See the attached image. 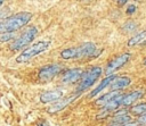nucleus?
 I'll list each match as a JSON object with an SVG mask.
<instances>
[{
	"label": "nucleus",
	"mask_w": 146,
	"mask_h": 126,
	"mask_svg": "<svg viewBox=\"0 0 146 126\" xmlns=\"http://www.w3.org/2000/svg\"><path fill=\"white\" fill-rule=\"evenodd\" d=\"M32 18V14L29 11H21L15 15L5 17L0 19V33L16 32L17 30L24 27Z\"/></svg>",
	"instance_id": "nucleus-1"
},
{
	"label": "nucleus",
	"mask_w": 146,
	"mask_h": 126,
	"mask_svg": "<svg viewBox=\"0 0 146 126\" xmlns=\"http://www.w3.org/2000/svg\"><path fill=\"white\" fill-rule=\"evenodd\" d=\"M97 51L96 44L92 42H87L81 44L80 47H73V48H67L62 50L60 57L65 60L70 59H79V58H84L95 54Z\"/></svg>",
	"instance_id": "nucleus-2"
},
{
	"label": "nucleus",
	"mask_w": 146,
	"mask_h": 126,
	"mask_svg": "<svg viewBox=\"0 0 146 126\" xmlns=\"http://www.w3.org/2000/svg\"><path fill=\"white\" fill-rule=\"evenodd\" d=\"M50 41L49 40H41L36 43H33L32 45L27 47L25 50H23L17 57H16V62L18 64H23L29 60H31L32 58L36 57L38 54L44 52L49 47H50Z\"/></svg>",
	"instance_id": "nucleus-3"
},
{
	"label": "nucleus",
	"mask_w": 146,
	"mask_h": 126,
	"mask_svg": "<svg viewBox=\"0 0 146 126\" xmlns=\"http://www.w3.org/2000/svg\"><path fill=\"white\" fill-rule=\"evenodd\" d=\"M38 34V28L35 26H30V27H26L22 34L19 36H17L14 42L10 44V49L14 50V51H17V50H21L23 49L24 47L29 45L36 36Z\"/></svg>",
	"instance_id": "nucleus-4"
},
{
	"label": "nucleus",
	"mask_w": 146,
	"mask_h": 126,
	"mask_svg": "<svg viewBox=\"0 0 146 126\" xmlns=\"http://www.w3.org/2000/svg\"><path fill=\"white\" fill-rule=\"evenodd\" d=\"M100 74H102V68L100 67H92V68H90L87 73L83 74V76L81 78V82H80V85L78 87V91L82 92V91L89 89L91 85L95 84V82L98 79Z\"/></svg>",
	"instance_id": "nucleus-5"
},
{
	"label": "nucleus",
	"mask_w": 146,
	"mask_h": 126,
	"mask_svg": "<svg viewBox=\"0 0 146 126\" xmlns=\"http://www.w3.org/2000/svg\"><path fill=\"white\" fill-rule=\"evenodd\" d=\"M63 67L60 65L57 64H52V65H47L43 66L40 70H39V78L43 82H48L51 81L55 76H57L60 72H62Z\"/></svg>",
	"instance_id": "nucleus-6"
},
{
	"label": "nucleus",
	"mask_w": 146,
	"mask_h": 126,
	"mask_svg": "<svg viewBox=\"0 0 146 126\" xmlns=\"http://www.w3.org/2000/svg\"><path fill=\"white\" fill-rule=\"evenodd\" d=\"M130 57H131V54H130L129 52H125V53H122V54L117 56L116 58H114V59L108 64V66H107V68H106V74L111 75V74L114 73L116 69H119L120 67H122L123 65H125V64L128 62V60L130 59Z\"/></svg>",
	"instance_id": "nucleus-7"
},
{
	"label": "nucleus",
	"mask_w": 146,
	"mask_h": 126,
	"mask_svg": "<svg viewBox=\"0 0 146 126\" xmlns=\"http://www.w3.org/2000/svg\"><path fill=\"white\" fill-rule=\"evenodd\" d=\"M83 76V72L82 69L80 68H72V69H68L67 72H65L62 76V81L65 83V84H72V83H75L78 81H80Z\"/></svg>",
	"instance_id": "nucleus-8"
},
{
	"label": "nucleus",
	"mask_w": 146,
	"mask_h": 126,
	"mask_svg": "<svg viewBox=\"0 0 146 126\" xmlns=\"http://www.w3.org/2000/svg\"><path fill=\"white\" fill-rule=\"evenodd\" d=\"M64 95V91L62 90H52V91H46L41 93L40 95V101L43 103H49V102H55L59 99H62Z\"/></svg>",
	"instance_id": "nucleus-9"
},
{
	"label": "nucleus",
	"mask_w": 146,
	"mask_h": 126,
	"mask_svg": "<svg viewBox=\"0 0 146 126\" xmlns=\"http://www.w3.org/2000/svg\"><path fill=\"white\" fill-rule=\"evenodd\" d=\"M76 98V95H73V96H70V98H65V99H59V101L57 100V102H55L54 104H51L49 108H48V112L49 114H55V112H58L60 110H63L66 106H68L74 99Z\"/></svg>",
	"instance_id": "nucleus-10"
},
{
	"label": "nucleus",
	"mask_w": 146,
	"mask_h": 126,
	"mask_svg": "<svg viewBox=\"0 0 146 126\" xmlns=\"http://www.w3.org/2000/svg\"><path fill=\"white\" fill-rule=\"evenodd\" d=\"M130 83H131V79H130L129 77H127V76H120V77H115V78L111 82L110 86H111L112 90L117 91V90L125 89L127 86L130 85Z\"/></svg>",
	"instance_id": "nucleus-11"
},
{
	"label": "nucleus",
	"mask_w": 146,
	"mask_h": 126,
	"mask_svg": "<svg viewBox=\"0 0 146 126\" xmlns=\"http://www.w3.org/2000/svg\"><path fill=\"white\" fill-rule=\"evenodd\" d=\"M144 91L143 90H138V91H133L132 93H129L127 95H123L122 98V104L123 106H130L133 102H136L138 99H140L144 95Z\"/></svg>",
	"instance_id": "nucleus-12"
},
{
	"label": "nucleus",
	"mask_w": 146,
	"mask_h": 126,
	"mask_svg": "<svg viewBox=\"0 0 146 126\" xmlns=\"http://www.w3.org/2000/svg\"><path fill=\"white\" fill-rule=\"evenodd\" d=\"M122 98H123V95L120 94V95H117L115 99H113V100H111L110 102H107L106 104H104V106H103V111H104V112H110V111L116 110L117 107H119L120 104H122Z\"/></svg>",
	"instance_id": "nucleus-13"
},
{
	"label": "nucleus",
	"mask_w": 146,
	"mask_h": 126,
	"mask_svg": "<svg viewBox=\"0 0 146 126\" xmlns=\"http://www.w3.org/2000/svg\"><path fill=\"white\" fill-rule=\"evenodd\" d=\"M115 78V76L114 75H110V76H107L105 79H103L100 83H99V85L94 90V91H91V93H90V96L92 98V96H96L98 93H100L105 87H107L110 84H111V82L113 81Z\"/></svg>",
	"instance_id": "nucleus-14"
},
{
	"label": "nucleus",
	"mask_w": 146,
	"mask_h": 126,
	"mask_svg": "<svg viewBox=\"0 0 146 126\" xmlns=\"http://www.w3.org/2000/svg\"><path fill=\"white\" fill-rule=\"evenodd\" d=\"M117 95H120V93H119L117 91H112V92L106 93V94H104L103 96H100V98L96 101V103L99 104V106H104V104H106L107 102H110L111 100L115 99Z\"/></svg>",
	"instance_id": "nucleus-15"
},
{
	"label": "nucleus",
	"mask_w": 146,
	"mask_h": 126,
	"mask_svg": "<svg viewBox=\"0 0 146 126\" xmlns=\"http://www.w3.org/2000/svg\"><path fill=\"white\" fill-rule=\"evenodd\" d=\"M146 39V31H143V32H139L137 33L136 35H133L129 41H128V45L129 47H133L138 43H141L144 40Z\"/></svg>",
	"instance_id": "nucleus-16"
},
{
	"label": "nucleus",
	"mask_w": 146,
	"mask_h": 126,
	"mask_svg": "<svg viewBox=\"0 0 146 126\" xmlns=\"http://www.w3.org/2000/svg\"><path fill=\"white\" fill-rule=\"evenodd\" d=\"M129 120H130V116H128L127 114H124V115H116V116H114V118H113V123H114V124H119V125L125 124V123H128Z\"/></svg>",
	"instance_id": "nucleus-17"
},
{
	"label": "nucleus",
	"mask_w": 146,
	"mask_h": 126,
	"mask_svg": "<svg viewBox=\"0 0 146 126\" xmlns=\"http://www.w3.org/2000/svg\"><path fill=\"white\" fill-rule=\"evenodd\" d=\"M131 112L133 115H144L146 112V103H140L136 104L131 108Z\"/></svg>",
	"instance_id": "nucleus-18"
},
{
	"label": "nucleus",
	"mask_w": 146,
	"mask_h": 126,
	"mask_svg": "<svg viewBox=\"0 0 146 126\" xmlns=\"http://www.w3.org/2000/svg\"><path fill=\"white\" fill-rule=\"evenodd\" d=\"M15 39V32H6V33H1L0 35V42H7Z\"/></svg>",
	"instance_id": "nucleus-19"
},
{
	"label": "nucleus",
	"mask_w": 146,
	"mask_h": 126,
	"mask_svg": "<svg viewBox=\"0 0 146 126\" xmlns=\"http://www.w3.org/2000/svg\"><path fill=\"white\" fill-rule=\"evenodd\" d=\"M136 28V24L135 23H132V22H128L127 24H124L123 25V31L124 32H131V31H133Z\"/></svg>",
	"instance_id": "nucleus-20"
},
{
	"label": "nucleus",
	"mask_w": 146,
	"mask_h": 126,
	"mask_svg": "<svg viewBox=\"0 0 146 126\" xmlns=\"http://www.w3.org/2000/svg\"><path fill=\"white\" fill-rule=\"evenodd\" d=\"M135 9H136V7H135L133 5L129 6V7H128V9H127V14H128V15H130V14L135 12Z\"/></svg>",
	"instance_id": "nucleus-21"
},
{
	"label": "nucleus",
	"mask_w": 146,
	"mask_h": 126,
	"mask_svg": "<svg viewBox=\"0 0 146 126\" xmlns=\"http://www.w3.org/2000/svg\"><path fill=\"white\" fill-rule=\"evenodd\" d=\"M115 1H116V3L119 6H123V5H125L128 2V0H115Z\"/></svg>",
	"instance_id": "nucleus-22"
},
{
	"label": "nucleus",
	"mask_w": 146,
	"mask_h": 126,
	"mask_svg": "<svg viewBox=\"0 0 146 126\" xmlns=\"http://www.w3.org/2000/svg\"><path fill=\"white\" fill-rule=\"evenodd\" d=\"M139 121H140V123H146V114H145V115H141Z\"/></svg>",
	"instance_id": "nucleus-23"
},
{
	"label": "nucleus",
	"mask_w": 146,
	"mask_h": 126,
	"mask_svg": "<svg viewBox=\"0 0 146 126\" xmlns=\"http://www.w3.org/2000/svg\"><path fill=\"white\" fill-rule=\"evenodd\" d=\"M122 126H137V123H125Z\"/></svg>",
	"instance_id": "nucleus-24"
},
{
	"label": "nucleus",
	"mask_w": 146,
	"mask_h": 126,
	"mask_svg": "<svg viewBox=\"0 0 146 126\" xmlns=\"http://www.w3.org/2000/svg\"><path fill=\"white\" fill-rule=\"evenodd\" d=\"M141 45H146V39H145V40L141 42Z\"/></svg>",
	"instance_id": "nucleus-25"
},
{
	"label": "nucleus",
	"mask_w": 146,
	"mask_h": 126,
	"mask_svg": "<svg viewBox=\"0 0 146 126\" xmlns=\"http://www.w3.org/2000/svg\"><path fill=\"white\" fill-rule=\"evenodd\" d=\"M3 2H5V0H0V6H1V5L3 3Z\"/></svg>",
	"instance_id": "nucleus-26"
},
{
	"label": "nucleus",
	"mask_w": 146,
	"mask_h": 126,
	"mask_svg": "<svg viewBox=\"0 0 146 126\" xmlns=\"http://www.w3.org/2000/svg\"><path fill=\"white\" fill-rule=\"evenodd\" d=\"M111 126H120L119 124H114V125H111Z\"/></svg>",
	"instance_id": "nucleus-27"
},
{
	"label": "nucleus",
	"mask_w": 146,
	"mask_h": 126,
	"mask_svg": "<svg viewBox=\"0 0 146 126\" xmlns=\"http://www.w3.org/2000/svg\"><path fill=\"white\" fill-rule=\"evenodd\" d=\"M144 65H145V66H146V59H145V60H144Z\"/></svg>",
	"instance_id": "nucleus-28"
},
{
	"label": "nucleus",
	"mask_w": 146,
	"mask_h": 126,
	"mask_svg": "<svg viewBox=\"0 0 146 126\" xmlns=\"http://www.w3.org/2000/svg\"><path fill=\"white\" fill-rule=\"evenodd\" d=\"M39 126H47V125H44V124H41V125H39Z\"/></svg>",
	"instance_id": "nucleus-29"
}]
</instances>
